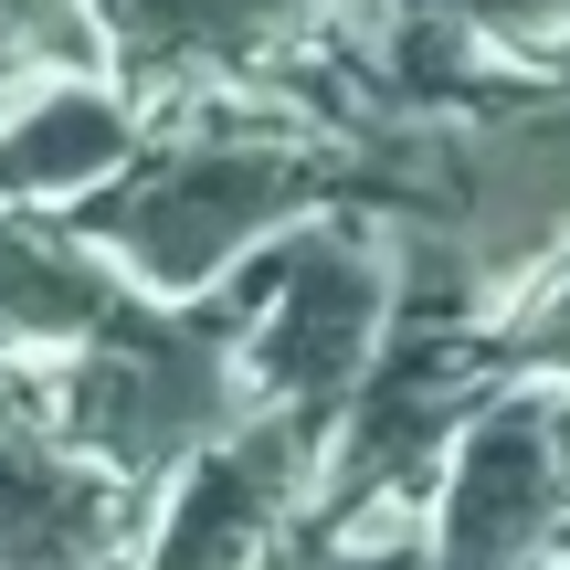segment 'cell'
Masks as SVG:
<instances>
[{"label": "cell", "mask_w": 570, "mask_h": 570, "mask_svg": "<svg viewBox=\"0 0 570 570\" xmlns=\"http://www.w3.org/2000/svg\"><path fill=\"white\" fill-rule=\"evenodd\" d=\"M265 202H275V169L233 159V148H212V159L190 148V159L127 180L117 202L96 212V244L117 254V265H138L148 285H190V275H212L233 254V233H244Z\"/></svg>", "instance_id": "1"}, {"label": "cell", "mask_w": 570, "mask_h": 570, "mask_svg": "<svg viewBox=\"0 0 570 570\" xmlns=\"http://www.w3.org/2000/svg\"><path fill=\"white\" fill-rule=\"evenodd\" d=\"M138 127L96 75H53V85H11L0 106V202H85L96 180H117Z\"/></svg>", "instance_id": "2"}, {"label": "cell", "mask_w": 570, "mask_h": 570, "mask_svg": "<svg viewBox=\"0 0 570 570\" xmlns=\"http://www.w3.org/2000/svg\"><path fill=\"white\" fill-rule=\"evenodd\" d=\"M117 560V497L53 454L42 433L0 423V570H106Z\"/></svg>", "instance_id": "3"}, {"label": "cell", "mask_w": 570, "mask_h": 570, "mask_svg": "<svg viewBox=\"0 0 570 570\" xmlns=\"http://www.w3.org/2000/svg\"><path fill=\"white\" fill-rule=\"evenodd\" d=\"M117 317L96 233H53L32 202H0V348H63Z\"/></svg>", "instance_id": "4"}, {"label": "cell", "mask_w": 570, "mask_h": 570, "mask_svg": "<svg viewBox=\"0 0 570 570\" xmlns=\"http://www.w3.org/2000/svg\"><path fill=\"white\" fill-rule=\"evenodd\" d=\"M0 53L11 63H53V75H96L106 32L85 0H0Z\"/></svg>", "instance_id": "5"}, {"label": "cell", "mask_w": 570, "mask_h": 570, "mask_svg": "<svg viewBox=\"0 0 570 570\" xmlns=\"http://www.w3.org/2000/svg\"><path fill=\"white\" fill-rule=\"evenodd\" d=\"M244 529H254V508H244V487H190V508H180V539L159 550V570H223L233 550H244Z\"/></svg>", "instance_id": "6"}, {"label": "cell", "mask_w": 570, "mask_h": 570, "mask_svg": "<svg viewBox=\"0 0 570 570\" xmlns=\"http://www.w3.org/2000/svg\"><path fill=\"white\" fill-rule=\"evenodd\" d=\"M0 106H11V53H0Z\"/></svg>", "instance_id": "7"}]
</instances>
